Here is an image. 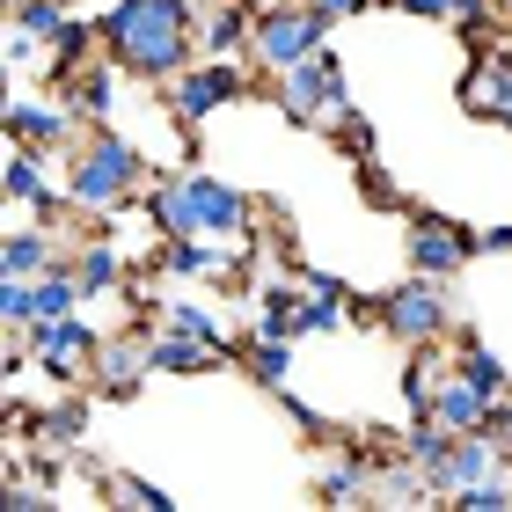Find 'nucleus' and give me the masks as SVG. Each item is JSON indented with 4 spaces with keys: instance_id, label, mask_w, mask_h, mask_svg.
I'll use <instances>...</instances> for the list:
<instances>
[{
    "instance_id": "6",
    "label": "nucleus",
    "mask_w": 512,
    "mask_h": 512,
    "mask_svg": "<svg viewBox=\"0 0 512 512\" xmlns=\"http://www.w3.org/2000/svg\"><path fill=\"white\" fill-rule=\"evenodd\" d=\"M161 88H169V118L183 132H198L213 110H227V103L242 96V66L235 59H191L176 81H161Z\"/></svg>"
},
{
    "instance_id": "20",
    "label": "nucleus",
    "mask_w": 512,
    "mask_h": 512,
    "mask_svg": "<svg viewBox=\"0 0 512 512\" xmlns=\"http://www.w3.org/2000/svg\"><path fill=\"white\" fill-rule=\"evenodd\" d=\"M74 278H81V293H88V300L125 293V256L110 249V242H81V249H74Z\"/></svg>"
},
{
    "instance_id": "19",
    "label": "nucleus",
    "mask_w": 512,
    "mask_h": 512,
    "mask_svg": "<svg viewBox=\"0 0 512 512\" xmlns=\"http://www.w3.org/2000/svg\"><path fill=\"white\" fill-rule=\"evenodd\" d=\"M205 366H220V344L213 337L169 330V322L154 330V374H205Z\"/></svg>"
},
{
    "instance_id": "17",
    "label": "nucleus",
    "mask_w": 512,
    "mask_h": 512,
    "mask_svg": "<svg viewBox=\"0 0 512 512\" xmlns=\"http://www.w3.org/2000/svg\"><path fill=\"white\" fill-rule=\"evenodd\" d=\"M256 300V330H271V337H300V300H308V278H256L249 286Z\"/></svg>"
},
{
    "instance_id": "3",
    "label": "nucleus",
    "mask_w": 512,
    "mask_h": 512,
    "mask_svg": "<svg viewBox=\"0 0 512 512\" xmlns=\"http://www.w3.org/2000/svg\"><path fill=\"white\" fill-rule=\"evenodd\" d=\"M322 44H330V15L308 8V0H264V8H256V37H249L256 66L286 74V66H300L308 52H322Z\"/></svg>"
},
{
    "instance_id": "18",
    "label": "nucleus",
    "mask_w": 512,
    "mask_h": 512,
    "mask_svg": "<svg viewBox=\"0 0 512 512\" xmlns=\"http://www.w3.org/2000/svg\"><path fill=\"white\" fill-rule=\"evenodd\" d=\"M461 103H469L476 118H505V103H512V52H483L476 74L461 81Z\"/></svg>"
},
{
    "instance_id": "14",
    "label": "nucleus",
    "mask_w": 512,
    "mask_h": 512,
    "mask_svg": "<svg viewBox=\"0 0 512 512\" xmlns=\"http://www.w3.org/2000/svg\"><path fill=\"white\" fill-rule=\"evenodd\" d=\"M52 264H74V256L52 242V220L44 227H8V235H0V278H44Z\"/></svg>"
},
{
    "instance_id": "29",
    "label": "nucleus",
    "mask_w": 512,
    "mask_h": 512,
    "mask_svg": "<svg viewBox=\"0 0 512 512\" xmlns=\"http://www.w3.org/2000/svg\"><path fill=\"white\" fill-rule=\"evenodd\" d=\"M103 491L139 505V512H169V491H154V483H139V476H103Z\"/></svg>"
},
{
    "instance_id": "30",
    "label": "nucleus",
    "mask_w": 512,
    "mask_h": 512,
    "mask_svg": "<svg viewBox=\"0 0 512 512\" xmlns=\"http://www.w3.org/2000/svg\"><path fill=\"white\" fill-rule=\"evenodd\" d=\"M308 8H322V15L337 22V15H366V8H374V0H308Z\"/></svg>"
},
{
    "instance_id": "8",
    "label": "nucleus",
    "mask_w": 512,
    "mask_h": 512,
    "mask_svg": "<svg viewBox=\"0 0 512 512\" xmlns=\"http://www.w3.org/2000/svg\"><path fill=\"white\" fill-rule=\"evenodd\" d=\"M410 271H432V278H454L469 256L483 249V235H469V227H454V220H439V213H410Z\"/></svg>"
},
{
    "instance_id": "26",
    "label": "nucleus",
    "mask_w": 512,
    "mask_h": 512,
    "mask_svg": "<svg viewBox=\"0 0 512 512\" xmlns=\"http://www.w3.org/2000/svg\"><path fill=\"white\" fill-rule=\"evenodd\" d=\"M154 315H161V322H169V330H191V337H213V344H220V352H227V344H235V330H227V322H220V315H205V308H198V300H154Z\"/></svg>"
},
{
    "instance_id": "31",
    "label": "nucleus",
    "mask_w": 512,
    "mask_h": 512,
    "mask_svg": "<svg viewBox=\"0 0 512 512\" xmlns=\"http://www.w3.org/2000/svg\"><path fill=\"white\" fill-rule=\"evenodd\" d=\"M483 249H498V256H512V227H483Z\"/></svg>"
},
{
    "instance_id": "21",
    "label": "nucleus",
    "mask_w": 512,
    "mask_h": 512,
    "mask_svg": "<svg viewBox=\"0 0 512 512\" xmlns=\"http://www.w3.org/2000/svg\"><path fill=\"white\" fill-rule=\"evenodd\" d=\"M30 432H37V447H44V454L74 447V439L88 432V403H81V395H59L52 410H37V417H30Z\"/></svg>"
},
{
    "instance_id": "10",
    "label": "nucleus",
    "mask_w": 512,
    "mask_h": 512,
    "mask_svg": "<svg viewBox=\"0 0 512 512\" xmlns=\"http://www.w3.org/2000/svg\"><path fill=\"white\" fill-rule=\"evenodd\" d=\"M183 198H191L198 235H227V242L249 235V198H242L227 176H183Z\"/></svg>"
},
{
    "instance_id": "22",
    "label": "nucleus",
    "mask_w": 512,
    "mask_h": 512,
    "mask_svg": "<svg viewBox=\"0 0 512 512\" xmlns=\"http://www.w3.org/2000/svg\"><path fill=\"white\" fill-rule=\"evenodd\" d=\"M439 381H447V359H439V352H417V359L403 366V417H432Z\"/></svg>"
},
{
    "instance_id": "12",
    "label": "nucleus",
    "mask_w": 512,
    "mask_h": 512,
    "mask_svg": "<svg viewBox=\"0 0 512 512\" xmlns=\"http://www.w3.org/2000/svg\"><path fill=\"white\" fill-rule=\"evenodd\" d=\"M249 37H256L249 0H205L198 8V59H235L249 52Z\"/></svg>"
},
{
    "instance_id": "1",
    "label": "nucleus",
    "mask_w": 512,
    "mask_h": 512,
    "mask_svg": "<svg viewBox=\"0 0 512 512\" xmlns=\"http://www.w3.org/2000/svg\"><path fill=\"white\" fill-rule=\"evenodd\" d=\"M103 52L139 81H176L198 59L191 0H110L103 8Z\"/></svg>"
},
{
    "instance_id": "5",
    "label": "nucleus",
    "mask_w": 512,
    "mask_h": 512,
    "mask_svg": "<svg viewBox=\"0 0 512 512\" xmlns=\"http://www.w3.org/2000/svg\"><path fill=\"white\" fill-rule=\"evenodd\" d=\"M381 322L403 344H439L447 337V322H454V293H447V278H432V271H410L403 286H395L381 300Z\"/></svg>"
},
{
    "instance_id": "9",
    "label": "nucleus",
    "mask_w": 512,
    "mask_h": 512,
    "mask_svg": "<svg viewBox=\"0 0 512 512\" xmlns=\"http://www.w3.org/2000/svg\"><path fill=\"white\" fill-rule=\"evenodd\" d=\"M0 191H8V205H30L37 220H59L66 191H52V176H44V147H30V139H8V176H0Z\"/></svg>"
},
{
    "instance_id": "7",
    "label": "nucleus",
    "mask_w": 512,
    "mask_h": 512,
    "mask_svg": "<svg viewBox=\"0 0 512 512\" xmlns=\"http://www.w3.org/2000/svg\"><path fill=\"white\" fill-rule=\"evenodd\" d=\"M96 352H103V330L81 322V315H59V322H37L30 330V359H37V374H52V381H74L81 366H96Z\"/></svg>"
},
{
    "instance_id": "15",
    "label": "nucleus",
    "mask_w": 512,
    "mask_h": 512,
    "mask_svg": "<svg viewBox=\"0 0 512 512\" xmlns=\"http://www.w3.org/2000/svg\"><path fill=\"white\" fill-rule=\"evenodd\" d=\"M491 403H498L491 388H476L461 366H447V381H439V395H432V417L447 432H483V425H491Z\"/></svg>"
},
{
    "instance_id": "25",
    "label": "nucleus",
    "mask_w": 512,
    "mask_h": 512,
    "mask_svg": "<svg viewBox=\"0 0 512 512\" xmlns=\"http://www.w3.org/2000/svg\"><path fill=\"white\" fill-rule=\"evenodd\" d=\"M359 498H374V469H366L359 454H344L322 469V505H359Z\"/></svg>"
},
{
    "instance_id": "32",
    "label": "nucleus",
    "mask_w": 512,
    "mask_h": 512,
    "mask_svg": "<svg viewBox=\"0 0 512 512\" xmlns=\"http://www.w3.org/2000/svg\"><path fill=\"white\" fill-rule=\"evenodd\" d=\"M505 22H512V0H505Z\"/></svg>"
},
{
    "instance_id": "33",
    "label": "nucleus",
    "mask_w": 512,
    "mask_h": 512,
    "mask_svg": "<svg viewBox=\"0 0 512 512\" xmlns=\"http://www.w3.org/2000/svg\"><path fill=\"white\" fill-rule=\"evenodd\" d=\"M505 125H512V103H505Z\"/></svg>"
},
{
    "instance_id": "2",
    "label": "nucleus",
    "mask_w": 512,
    "mask_h": 512,
    "mask_svg": "<svg viewBox=\"0 0 512 512\" xmlns=\"http://www.w3.org/2000/svg\"><path fill=\"white\" fill-rule=\"evenodd\" d=\"M147 183V169H139V154L125 147L110 125H96L81 139L74 169H66V198H74V213H118V205Z\"/></svg>"
},
{
    "instance_id": "4",
    "label": "nucleus",
    "mask_w": 512,
    "mask_h": 512,
    "mask_svg": "<svg viewBox=\"0 0 512 512\" xmlns=\"http://www.w3.org/2000/svg\"><path fill=\"white\" fill-rule=\"evenodd\" d=\"M278 110H286L293 125H337L344 110H352V88H344V59L330 52V44L278 74Z\"/></svg>"
},
{
    "instance_id": "13",
    "label": "nucleus",
    "mask_w": 512,
    "mask_h": 512,
    "mask_svg": "<svg viewBox=\"0 0 512 512\" xmlns=\"http://www.w3.org/2000/svg\"><path fill=\"white\" fill-rule=\"evenodd\" d=\"M161 264H169L176 278H242V242H227V235H213V242H198V235H183V242H169L161 249Z\"/></svg>"
},
{
    "instance_id": "16",
    "label": "nucleus",
    "mask_w": 512,
    "mask_h": 512,
    "mask_svg": "<svg viewBox=\"0 0 512 512\" xmlns=\"http://www.w3.org/2000/svg\"><path fill=\"white\" fill-rule=\"evenodd\" d=\"M154 374V337H103V352H96V381L110 395H139V381Z\"/></svg>"
},
{
    "instance_id": "11",
    "label": "nucleus",
    "mask_w": 512,
    "mask_h": 512,
    "mask_svg": "<svg viewBox=\"0 0 512 512\" xmlns=\"http://www.w3.org/2000/svg\"><path fill=\"white\" fill-rule=\"evenodd\" d=\"M74 96H22L15 88V103H8V139H30V147H66L74 139Z\"/></svg>"
},
{
    "instance_id": "27",
    "label": "nucleus",
    "mask_w": 512,
    "mask_h": 512,
    "mask_svg": "<svg viewBox=\"0 0 512 512\" xmlns=\"http://www.w3.org/2000/svg\"><path fill=\"white\" fill-rule=\"evenodd\" d=\"M15 30H30V37H44V44H52L59 30H66V22H74V15H66V0H15Z\"/></svg>"
},
{
    "instance_id": "28",
    "label": "nucleus",
    "mask_w": 512,
    "mask_h": 512,
    "mask_svg": "<svg viewBox=\"0 0 512 512\" xmlns=\"http://www.w3.org/2000/svg\"><path fill=\"white\" fill-rule=\"evenodd\" d=\"M454 366H461V374H469L476 388H491V395H505L512 381H505V366H498V352H491V344H461V352H454Z\"/></svg>"
},
{
    "instance_id": "24",
    "label": "nucleus",
    "mask_w": 512,
    "mask_h": 512,
    "mask_svg": "<svg viewBox=\"0 0 512 512\" xmlns=\"http://www.w3.org/2000/svg\"><path fill=\"white\" fill-rule=\"evenodd\" d=\"M242 359H249V374L264 381V388H286V374H293V337H271V330H256V337L242 344Z\"/></svg>"
},
{
    "instance_id": "23",
    "label": "nucleus",
    "mask_w": 512,
    "mask_h": 512,
    "mask_svg": "<svg viewBox=\"0 0 512 512\" xmlns=\"http://www.w3.org/2000/svg\"><path fill=\"white\" fill-rule=\"evenodd\" d=\"M66 96H74V110H81V118H96V125H103V118H110V103H118V74H110V59L81 66Z\"/></svg>"
}]
</instances>
